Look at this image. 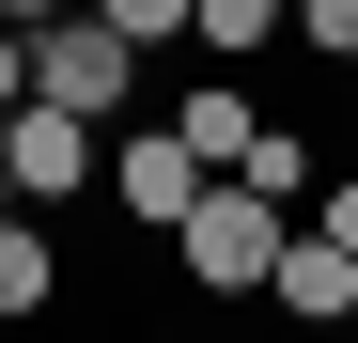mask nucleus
I'll return each mask as SVG.
<instances>
[{
  "label": "nucleus",
  "mask_w": 358,
  "mask_h": 343,
  "mask_svg": "<svg viewBox=\"0 0 358 343\" xmlns=\"http://www.w3.org/2000/svg\"><path fill=\"white\" fill-rule=\"evenodd\" d=\"M0 218H16V156H0Z\"/></svg>",
  "instance_id": "obj_14"
},
{
  "label": "nucleus",
  "mask_w": 358,
  "mask_h": 343,
  "mask_svg": "<svg viewBox=\"0 0 358 343\" xmlns=\"http://www.w3.org/2000/svg\"><path fill=\"white\" fill-rule=\"evenodd\" d=\"M94 16H109V31H125V47H171V31H187V16H203V0H94Z\"/></svg>",
  "instance_id": "obj_10"
},
{
  "label": "nucleus",
  "mask_w": 358,
  "mask_h": 343,
  "mask_svg": "<svg viewBox=\"0 0 358 343\" xmlns=\"http://www.w3.org/2000/svg\"><path fill=\"white\" fill-rule=\"evenodd\" d=\"M0 156H16V203L47 218V203H78V188H109V156H94V125H78V109H16V125H0Z\"/></svg>",
  "instance_id": "obj_3"
},
{
  "label": "nucleus",
  "mask_w": 358,
  "mask_h": 343,
  "mask_svg": "<svg viewBox=\"0 0 358 343\" xmlns=\"http://www.w3.org/2000/svg\"><path fill=\"white\" fill-rule=\"evenodd\" d=\"M171 125H187V156H203V172H234V156H250V141H265V109H250V94H234V78H203L187 109H171Z\"/></svg>",
  "instance_id": "obj_7"
},
{
  "label": "nucleus",
  "mask_w": 358,
  "mask_h": 343,
  "mask_svg": "<svg viewBox=\"0 0 358 343\" xmlns=\"http://www.w3.org/2000/svg\"><path fill=\"white\" fill-rule=\"evenodd\" d=\"M234 188H265V203H312L327 172H312V141H296V125H265L250 156H234Z\"/></svg>",
  "instance_id": "obj_9"
},
{
  "label": "nucleus",
  "mask_w": 358,
  "mask_h": 343,
  "mask_svg": "<svg viewBox=\"0 0 358 343\" xmlns=\"http://www.w3.org/2000/svg\"><path fill=\"white\" fill-rule=\"evenodd\" d=\"M47 297H63V234H47V218L16 203V218H0V328H31Z\"/></svg>",
  "instance_id": "obj_6"
},
{
  "label": "nucleus",
  "mask_w": 358,
  "mask_h": 343,
  "mask_svg": "<svg viewBox=\"0 0 358 343\" xmlns=\"http://www.w3.org/2000/svg\"><path fill=\"white\" fill-rule=\"evenodd\" d=\"M187 31H203V63H250V47H280V31H296V0H203Z\"/></svg>",
  "instance_id": "obj_8"
},
{
  "label": "nucleus",
  "mask_w": 358,
  "mask_h": 343,
  "mask_svg": "<svg viewBox=\"0 0 358 343\" xmlns=\"http://www.w3.org/2000/svg\"><path fill=\"white\" fill-rule=\"evenodd\" d=\"M109 203H125L141 234L171 250V218L203 203V156H187V125H125V141H109Z\"/></svg>",
  "instance_id": "obj_4"
},
{
  "label": "nucleus",
  "mask_w": 358,
  "mask_h": 343,
  "mask_svg": "<svg viewBox=\"0 0 358 343\" xmlns=\"http://www.w3.org/2000/svg\"><path fill=\"white\" fill-rule=\"evenodd\" d=\"M31 109V31H0V125Z\"/></svg>",
  "instance_id": "obj_13"
},
{
  "label": "nucleus",
  "mask_w": 358,
  "mask_h": 343,
  "mask_svg": "<svg viewBox=\"0 0 358 343\" xmlns=\"http://www.w3.org/2000/svg\"><path fill=\"white\" fill-rule=\"evenodd\" d=\"M280 250H296V203L234 188V172H203V203L171 218V265H187L203 297H265V281H280Z\"/></svg>",
  "instance_id": "obj_1"
},
{
  "label": "nucleus",
  "mask_w": 358,
  "mask_h": 343,
  "mask_svg": "<svg viewBox=\"0 0 358 343\" xmlns=\"http://www.w3.org/2000/svg\"><path fill=\"white\" fill-rule=\"evenodd\" d=\"M296 47L312 63H358V0H296Z\"/></svg>",
  "instance_id": "obj_11"
},
{
  "label": "nucleus",
  "mask_w": 358,
  "mask_h": 343,
  "mask_svg": "<svg viewBox=\"0 0 358 343\" xmlns=\"http://www.w3.org/2000/svg\"><path fill=\"white\" fill-rule=\"evenodd\" d=\"M141 63H156V47H125V31L94 16V0H63V16L31 31V94H47V109H78V125H125Z\"/></svg>",
  "instance_id": "obj_2"
},
{
  "label": "nucleus",
  "mask_w": 358,
  "mask_h": 343,
  "mask_svg": "<svg viewBox=\"0 0 358 343\" xmlns=\"http://www.w3.org/2000/svg\"><path fill=\"white\" fill-rule=\"evenodd\" d=\"M265 297H280L296 328H343V312H358V250H343V234H312V218H296V250H280V281H265Z\"/></svg>",
  "instance_id": "obj_5"
},
{
  "label": "nucleus",
  "mask_w": 358,
  "mask_h": 343,
  "mask_svg": "<svg viewBox=\"0 0 358 343\" xmlns=\"http://www.w3.org/2000/svg\"><path fill=\"white\" fill-rule=\"evenodd\" d=\"M312 234H343V250H358V172H327V188H312Z\"/></svg>",
  "instance_id": "obj_12"
}]
</instances>
